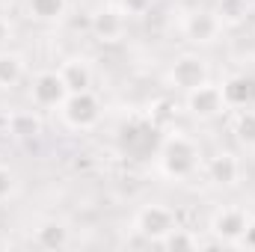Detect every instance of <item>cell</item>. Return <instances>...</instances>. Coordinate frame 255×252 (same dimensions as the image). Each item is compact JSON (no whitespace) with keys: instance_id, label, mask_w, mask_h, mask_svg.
I'll return each instance as SVG.
<instances>
[{"instance_id":"6da1fadb","label":"cell","mask_w":255,"mask_h":252,"mask_svg":"<svg viewBox=\"0 0 255 252\" xmlns=\"http://www.w3.org/2000/svg\"><path fill=\"white\" fill-rule=\"evenodd\" d=\"M157 163H160V172L166 178L184 181L199 169V148L184 130H169L163 136V142H160Z\"/></svg>"},{"instance_id":"7a4b0ae2","label":"cell","mask_w":255,"mask_h":252,"mask_svg":"<svg viewBox=\"0 0 255 252\" xmlns=\"http://www.w3.org/2000/svg\"><path fill=\"white\" fill-rule=\"evenodd\" d=\"M175 226H178L175 211L169 205H160V202H148L133 214V232L148 244H160Z\"/></svg>"},{"instance_id":"3957f363","label":"cell","mask_w":255,"mask_h":252,"mask_svg":"<svg viewBox=\"0 0 255 252\" xmlns=\"http://www.w3.org/2000/svg\"><path fill=\"white\" fill-rule=\"evenodd\" d=\"M60 116H63V122L71 130H89V127L98 125V119H101V104L92 95V89L68 92V98L60 107Z\"/></svg>"},{"instance_id":"277c9868","label":"cell","mask_w":255,"mask_h":252,"mask_svg":"<svg viewBox=\"0 0 255 252\" xmlns=\"http://www.w3.org/2000/svg\"><path fill=\"white\" fill-rule=\"evenodd\" d=\"M169 86L178 89L181 95H187L190 89L202 86L211 80V68H208V60L199 57V54H181L175 57V63L169 65Z\"/></svg>"},{"instance_id":"5b68a950","label":"cell","mask_w":255,"mask_h":252,"mask_svg":"<svg viewBox=\"0 0 255 252\" xmlns=\"http://www.w3.org/2000/svg\"><path fill=\"white\" fill-rule=\"evenodd\" d=\"M184 104H187V113L193 119H199V122H211V119H217V116H223L229 110V104L223 98V86H217L211 80L190 89L184 95Z\"/></svg>"},{"instance_id":"8992f818","label":"cell","mask_w":255,"mask_h":252,"mask_svg":"<svg viewBox=\"0 0 255 252\" xmlns=\"http://www.w3.org/2000/svg\"><path fill=\"white\" fill-rule=\"evenodd\" d=\"M30 98L39 110H60L63 101L68 98V86H65L60 68L57 71H39L33 77V86H30Z\"/></svg>"},{"instance_id":"52a82bcc","label":"cell","mask_w":255,"mask_h":252,"mask_svg":"<svg viewBox=\"0 0 255 252\" xmlns=\"http://www.w3.org/2000/svg\"><path fill=\"white\" fill-rule=\"evenodd\" d=\"M181 30H184V36L190 39L193 45H214L220 36H223V21L214 15V9H196L190 12L187 18H184V24H181Z\"/></svg>"},{"instance_id":"ba28073f","label":"cell","mask_w":255,"mask_h":252,"mask_svg":"<svg viewBox=\"0 0 255 252\" xmlns=\"http://www.w3.org/2000/svg\"><path fill=\"white\" fill-rule=\"evenodd\" d=\"M247 223H250V214H247L244 208H235V205H229V208H220V211H214V217H211V235H214L220 244H229V247H235V241L244 235Z\"/></svg>"},{"instance_id":"9c48e42d","label":"cell","mask_w":255,"mask_h":252,"mask_svg":"<svg viewBox=\"0 0 255 252\" xmlns=\"http://www.w3.org/2000/svg\"><path fill=\"white\" fill-rule=\"evenodd\" d=\"M128 15L119 6H104L92 15V33L98 42H119L125 36Z\"/></svg>"},{"instance_id":"30bf717a","label":"cell","mask_w":255,"mask_h":252,"mask_svg":"<svg viewBox=\"0 0 255 252\" xmlns=\"http://www.w3.org/2000/svg\"><path fill=\"white\" fill-rule=\"evenodd\" d=\"M208 181H214L217 187H235L241 181V160L232 151H217L208 163H205Z\"/></svg>"},{"instance_id":"8fae6325","label":"cell","mask_w":255,"mask_h":252,"mask_svg":"<svg viewBox=\"0 0 255 252\" xmlns=\"http://www.w3.org/2000/svg\"><path fill=\"white\" fill-rule=\"evenodd\" d=\"M6 133L15 139H36L42 133V116L36 110H15L6 116Z\"/></svg>"},{"instance_id":"7c38bea8","label":"cell","mask_w":255,"mask_h":252,"mask_svg":"<svg viewBox=\"0 0 255 252\" xmlns=\"http://www.w3.org/2000/svg\"><path fill=\"white\" fill-rule=\"evenodd\" d=\"M220 86H223V98H226L229 107H238L241 110V107H250L255 101V80L247 77V74H232Z\"/></svg>"},{"instance_id":"4fadbf2b","label":"cell","mask_w":255,"mask_h":252,"mask_svg":"<svg viewBox=\"0 0 255 252\" xmlns=\"http://www.w3.org/2000/svg\"><path fill=\"white\" fill-rule=\"evenodd\" d=\"M71 241V229L65 226L63 220H45L36 229V244L42 250H65Z\"/></svg>"},{"instance_id":"5bb4252c","label":"cell","mask_w":255,"mask_h":252,"mask_svg":"<svg viewBox=\"0 0 255 252\" xmlns=\"http://www.w3.org/2000/svg\"><path fill=\"white\" fill-rule=\"evenodd\" d=\"M60 74H63L68 92H83V89L92 86V68H89L86 60H80V57L65 60V63L60 65Z\"/></svg>"},{"instance_id":"9a60e30c","label":"cell","mask_w":255,"mask_h":252,"mask_svg":"<svg viewBox=\"0 0 255 252\" xmlns=\"http://www.w3.org/2000/svg\"><path fill=\"white\" fill-rule=\"evenodd\" d=\"M27 74V60L18 51H0V89H12L24 80Z\"/></svg>"},{"instance_id":"2e32d148","label":"cell","mask_w":255,"mask_h":252,"mask_svg":"<svg viewBox=\"0 0 255 252\" xmlns=\"http://www.w3.org/2000/svg\"><path fill=\"white\" fill-rule=\"evenodd\" d=\"M214 15L223 21V27H238L250 18V0H217Z\"/></svg>"},{"instance_id":"e0dca14e","label":"cell","mask_w":255,"mask_h":252,"mask_svg":"<svg viewBox=\"0 0 255 252\" xmlns=\"http://www.w3.org/2000/svg\"><path fill=\"white\" fill-rule=\"evenodd\" d=\"M27 9L36 21H45V24H54L60 21L68 9V0H27Z\"/></svg>"},{"instance_id":"ac0fdd59","label":"cell","mask_w":255,"mask_h":252,"mask_svg":"<svg viewBox=\"0 0 255 252\" xmlns=\"http://www.w3.org/2000/svg\"><path fill=\"white\" fill-rule=\"evenodd\" d=\"M232 130H235V136H238V142L244 148H255V110L253 107H241L238 110Z\"/></svg>"},{"instance_id":"d6986e66","label":"cell","mask_w":255,"mask_h":252,"mask_svg":"<svg viewBox=\"0 0 255 252\" xmlns=\"http://www.w3.org/2000/svg\"><path fill=\"white\" fill-rule=\"evenodd\" d=\"M157 247H163V250H172V252H184V250H202V241H199V235L190 232V229H181V226H175Z\"/></svg>"},{"instance_id":"ffe728a7","label":"cell","mask_w":255,"mask_h":252,"mask_svg":"<svg viewBox=\"0 0 255 252\" xmlns=\"http://www.w3.org/2000/svg\"><path fill=\"white\" fill-rule=\"evenodd\" d=\"M18 193V172L6 163H0V202L12 199Z\"/></svg>"},{"instance_id":"44dd1931","label":"cell","mask_w":255,"mask_h":252,"mask_svg":"<svg viewBox=\"0 0 255 252\" xmlns=\"http://www.w3.org/2000/svg\"><path fill=\"white\" fill-rule=\"evenodd\" d=\"M119 9L125 15H145L151 9V0H119Z\"/></svg>"},{"instance_id":"7402d4cb","label":"cell","mask_w":255,"mask_h":252,"mask_svg":"<svg viewBox=\"0 0 255 252\" xmlns=\"http://www.w3.org/2000/svg\"><path fill=\"white\" fill-rule=\"evenodd\" d=\"M235 250H255V217H250V223H247L244 235L235 241Z\"/></svg>"},{"instance_id":"603a6c76","label":"cell","mask_w":255,"mask_h":252,"mask_svg":"<svg viewBox=\"0 0 255 252\" xmlns=\"http://www.w3.org/2000/svg\"><path fill=\"white\" fill-rule=\"evenodd\" d=\"M9 39H12V24H9V21L0 15V51L9 45Z\"/></svg>"}]
</instances>
